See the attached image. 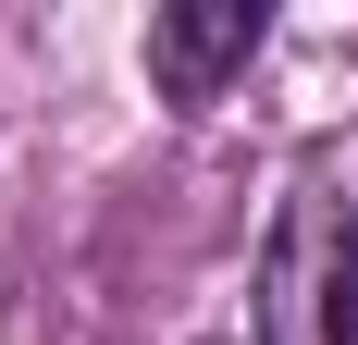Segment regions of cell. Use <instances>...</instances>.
Instances as JSON below:
<instances>
[{
  "label": "cell",
  "mask_w": 358,
  "mask_h": 345,
  "mask_svg": "<svg viewBox=\"0 0 358 345\" xmlns=\"http://www.w3.org/2000/svg\"><path fill=\"white\" fill-rule=\"evenodd\" d=\"M259 37H272L259 0H173V13H148V87L173 111H198L259 62Z\"/></svg>",
  "instance_id": "cell-2"
},
{
  "label": "cell",
  "mask_w": 358,
  "mask_h": 345,
  "mask_svg": "<svg viewBox=\"0 0 358 345\" xmlns=\"http://www.w3.org/2000/svg\"><path fill=\"white\" fill-rule=\"evenodd\" d=\"M259 345H358V210L296 185L259 247Z\"/></svg>",
  "instance_id": "cell-1"
}]
</instances>
